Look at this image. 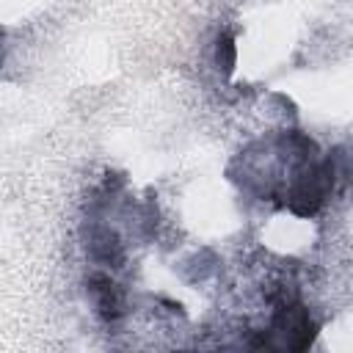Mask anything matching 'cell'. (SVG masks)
Returning a JSON list of instances; mask_svg holds the SVG:
<instances>
[{"label":"cell","mask_w":353,"mask_h":353,"mask_svg":"<svg viewBox=\"0 0 353 353\" xmlns=\"http://www.w3.org/2000/svg\"><path fill=\"white\" fill-rule=\"evenodd\" d=\"M273 331L284 336V345L292 350H303L314 339V323L298 303H284L273 317Z\"/></svg>","instance_id":"6da1fadb"},{"label":"cell","mask_w":353,"mask_h":353,"mask_svg":"<svg viewBox=\"0 0 353 353\" xmlns=\"http://www.w3.org/2000/svg\"><path fill=\"white\" fill-rule=\"evenodd\" d=\"M91 292L97 298V309L102 317H116L121 312V301H119V292H116V284L108 279V276H94L91 279Z\"/></svg>","instance_id":"7a4b0ae2"}]
</instances>
